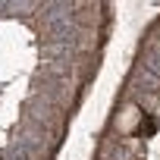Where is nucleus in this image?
Listing matches in <instances>:
<instances>
[{"label":"nucleus","mask_w":160,"mask_h":160,"mask_svg":"<svg viewBox=\"0 0 160 160\" xmlns=\"http://www.w3.org/2000/svg\"><path fill=\"white\" fill-rule=\"evenodd\" d=\"M157 129H160V119H157V116H151V113H144V116H141V122H138V129H135V138H151Z\"/></svg>","instance_id":"f257e3e1"}]
</instances>
